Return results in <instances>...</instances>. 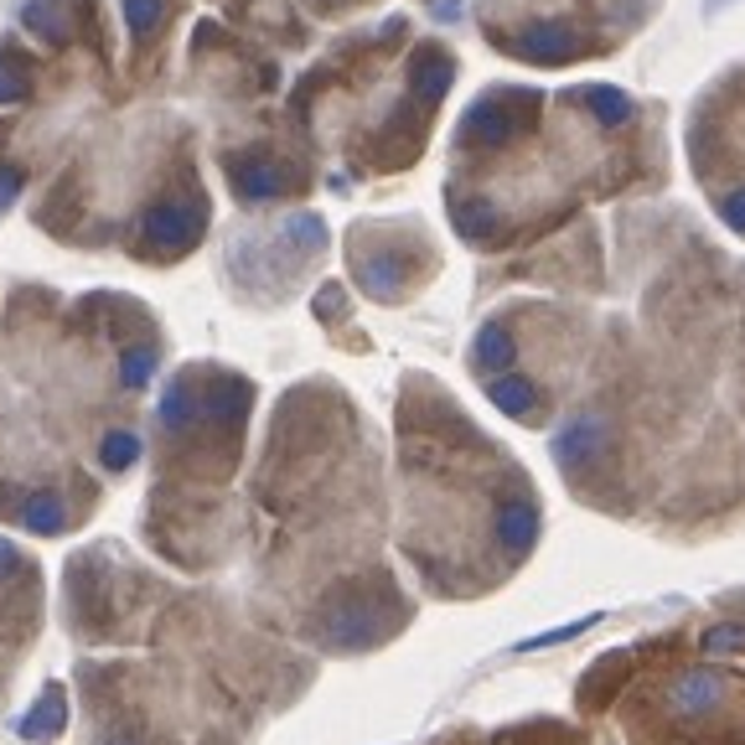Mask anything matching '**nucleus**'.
<instances>
[{"instance_id":"obj_1","label":"nucleus","mask_w":745,"mask_h":745,"mask_svg":"<svg viewBox=\"0 0 745 745\" xmlns=\"http://www.w3.org/2000/svg\"><path fill=\"white\" fill-rule=\"evenodd\" d=\"M202 234V202H161L146 212V239L156 249H187Z\"/></svg>"},{"instance_id":"obj_2","label":"nucleus","mask_w":745,"mask_h":745,"mask_svg":"<svg viewBox=\"0 0 745 745\" xmlns=\"http://www.w3.org/2000/svg\"><path fill=\"white\" fill-rule=\"evenodd\" d=\"M518 130H523V109L503 105V99H477L471 115L461 120L466 140H487V146H507Z\"/></svg>"},{"instance_id":"obj_3","label":"nucleus","mask_w":745,"mask_h":745,"mask_svg":"<svg viewBox=\"0 0 745 745\" xmlns=\"http://www.w3.org/2000/svg\"><path fill=\"white\" fill-rule=\"evenodd\" d=\"M725 673H715V668H694V673H684L678 684H673V694H668V704L678 709V715H709V709H719V699H725Z\"/></svg>"},{"instance_id":"obj_4","label":"nucleus","mask_w":745,"mask_h":745,"mask_svg":"<svg viewBox=\"0 0 745 745\" xmlns=\"http://www.w3.org/2000/svg\"><path fill=\"white\" fill-rule=\"evenodd\" d=\"M575 47H580V37H575L565 21H538V27L523 31V37L507 47V52H518V58H534V62H565Z\"/></svg>"},{"instance_id":"obj_5","label":"nucleus","mask_w":745,"mask_h":745,"mask_svg":"<svg viewBox=\"0 0 745 745\" xmlns=\"http://www.w3.org/2000/svg\"><path fill=\"white\" fill-rule=\"evenodd\" d=\"M600 446H606V425H600V415H580V419H569L565 430H559L554 456H559L565 466H580V461H590Z\"/></svg>"},{"instance_id":"obj_6","label":"nucleus","mask_w":745,"mask_h":745,"mask_svg":"<svg viewBox=\"0 0 745 745\" xmlns=\"http://www.w3.org/2000/svg\"><path fill=\"white\" fill-rule=\"evenodd\" d=\"M234 187L249 202H265V197H275L285 187V177H280V166H269V161H244V166H234Z\"/></svg>"},{"instance_id":"obj_7","label":"nucleus","mask_w":745,"mask_h":745,"mask_svg":"<svg viewBox=\"0 0 745 745\" xmlns=\"http://www.w3.org/2000/svg\"><path fill=\"white\" fill-rule=\"evenodd\" d=\"M409 83H415V93L425 99V105H435V99L450 89V58H440V52H419Z\"/></svg>"},{"instance_id":"obj_8","label":"nucleus","mask_w":745,"mask_h":745,"mask_svg":"<svg viewBox=\"0 0 745 745\" xmlns=\"http://www.w3.org/2000/svg\"><path fill=\"white\" fill-rule=\"evenodd\" d=\"M487 394H493V404L503 415H534V404H538V388L528 378H497Z\"/></svg>"},{"instance_id":"obj_9","label":"nucleus","mask_w":745,"mask_h":745,"mask_svg":"<svg viewBox=\"0 0 745 745\" xmlns=\"http://www.w3.org/2000/svg\"><path fill=\"white\" fill-rule=\"evenodd\" d=\"M585 105H590V115H596L600 125H626V120H632V99H626L622 89H606V83L585 89Z\"/></svg>"},{"instance_id":"obj_10","label":"nucleus","mask_w":745,"mask_h":745,"mask_svg":"<svg viewBox=\"0 0 745 745\" xmlns=\"http://www.w3.org/2000/svg\"><path fill=\"white\" fill-rule=\"evenodd\" d=\"M497 523H503V544H507V549L534 544V507H528V503H507Z\"/></svg>"},{"instance_id":"obj_11","label":"nucleus","mask_w":745,"mask_h":745,"mask_svg":"<svg viewBox=\"0 0 745 745\" xmlns=\"http://www.w3.org/2000/svg\"><path fill=\"white\" fill-rule=\"evenodd\" d=\"M507 362H513V337H507L503 327H487L477 337V368H507Z\"/></svg>"},{"instance_id":"obj_12","label":"nucleus","mask_w":745,"mask_h":745,"mask_svg":"<svg viewBox=\"0 0 745 745\" xmlns=\"http://www.w3.org/2000/svg\"><path fill=\"white\" fill-rule=\"evenodd\" d=\"M596 622H600V612L580 616V622H569V626H549V632H538V637L518 642L513 653H538V647H554V642H569V637H580V632H590V626H596Z\"/></svg>"},{"instance_id":"obj_13","label":"nucleus","mask_w":745,"mask_h":745,"mask_svg":"<svg viewBox=\"0 0 745 745\" xmlns=\"http://www.w3.org/2000/svg\"><path fill=\"white\" fill-rule=\"evenodd\" d=\"M456 228H461L466 239H487L497 228V218L487 202H456Z\"/></svg>"},{"instance_id":"obj_14","label":"nucleus","mask_w":745,"mask_h":745,"mask_svg":"<svg viewBox=\"0 0 745 745\" xmlns=\"http://www.w3.org/2000/svg\"><path fill=\"white\" fill-rule=\"evenodd\" d=\"M166 0H125V21H130L135 37H150L156 31V21H161Z\"/></svg>"},{"instance_id":"obj_15","label":"nucleus","mask_w":745,"mask_h":745,"mask_svg":"<svg viewBox=\"0 0 745 745\" xmlns=\"http://www.w3.org/2000/svg\"><path fill=\"white\" fill-rule=\"evenodd\" d=\"M745 647V626H709L704 632V653H741Z\"/></svg>"},{"instance_id":"obj_16","label":"nucleus","mask_w":745,"mask_h":745,"mask_svg":"<svg viewBox=\"0 0 745 745\" xmlns=\"http://www.w3.org/2000/svg\"><path fill=\"white\" fill-rule=\"evenodd\" d=\"M719 212H725V224H731L735 234H745V192H731L719 202Z\"/></svg>"}]
</instances>
